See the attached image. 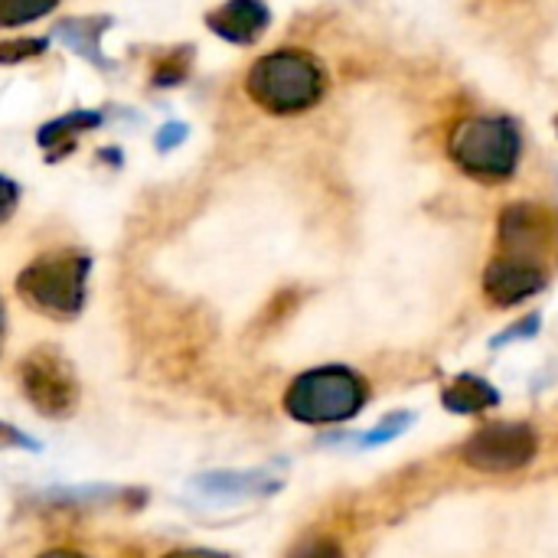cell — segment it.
Segmentation results:
<instances>
[{"mask_svg":"<svg viewBox=\"0 0 558 558\" xmlns=\"http://www.w3.org/2000/svg\"><path fill=\"white\" fill-rule=\"evenodd\" d=\"M20 389L26 402L43 418H69L78 409V376L75 366L56 350V347H36L29 350L20 366Z\"/></svg>","mask_w":558,"mask_h":558,"instance_id":"5b68a950","label":"cell"},{"mask_svg":"<svg viewBox=\"0 0 558 558\" xmlns=\"http://www.w3.org/2000/svg\"><path fill=\"white\" fill-rule=\"evenodd\" d=\"M245 88L265 111L294 114L314 108L324 98L327 75L314 56L301 49H275L248 69Z\"/></svg>","mask_w":558,"mask_h":558,"instance_id":"6da1fadb","label":"cell"},{"mask_svg":"<svg viewBox=\"0 0 558 558\" xmlns=\"http://www.w3.org/2000/svg\"><path fill=\"white\" fill-rule=\"evenodd\" d=\"M59 0H0V26H20L46 16Z\"/></svg>","mask_w":558,"mask_h":558,"instance_id":"7c38bea8","label":"cell"},{"mask_svg":"<svg viewBox=\"0 0 558 558\" xmlns=\"http://www.w3.org/2000/svg\"><path fill=\"white\" fill-rule=\"evenodd\" d=\"M88 271H92V258L75 248L46 252L20 271L16 291L43 317L72 320L85 307Z\"/></svg>","mask_w":558,"mask_h":558,"instance_id":"7a4b0ae2","label":"cell"},{"mask_svg":"<svg viewBox=\"0 0 558 558\" xmlns=\"http://www.w3.org/2000/svg\"><path fill=\"white\" fill-rule=\"evenodd\" d=\"M546 281H549L546 265L513 258V255L494 258L484 271V291L497 307H513V304L539 294L546 288Z\"/></svg>","mask_w":558,"mask_h":558,"instance_id":"ba28073f","label":"cell"},{"mask_svg":"<svg viewBox=\"0 0 558 558\" xmlns=\"http://www.w3.org/2000/svg\"><path fill=\"white\" fill-rule=\"evenodd\" d=\"M163 558H229V556L213 553V549H173V553H167Z\"/></svg>","mask_w":558,"mask_h":558,"instance_id":"d6986e66","label":"cell"},{"mask_svg":"<svg viewBox=\"0 0 558 558\" xmlns=\"http://www.w3.org/2000/svg\"><path fill=\"white\" fill-rule=\"evenodd\" d=\"M186 69H190V49L170 52V56L160 59V65L154 69V82H157V85H177V82L186 78Z\"/></svg>","mask_w":558,"mask_h":558,"instance_id":"4fadbf2b","label":"cell"},{"mask_svg":"<svg viewBox=\"0 0 558 558\" xmlns=\"http://www.w3.org/2000/svg\"><path fill=\"white\" fill-rule=\"evenodd\" d=\"M445 409L448 412H454V415H477V412H484V409H494L497 402H500V396H497V389L487 383V379H481V376H458L448 389H445Z\"/></svg>","mask_w":558,"mask_h":558,"instance_id":"30bf717a","label":"cell"},{"mask_svg":"<svg viewBox=\"0 0 558 558\" xmlns=\"http://www.w3.org/2000/svg\"><path fill=\"white\" fill-rule=\"evenodd\" d=\"M10 448H29V451H39V445L33 438H26L23 432H16L13 425L0 422V451H10Z\"/></svg>","mask_w":558,"mask_h":558,"instance_id":"2e32d148","label":"cell"},{"mask_svg":"<svg viewBox=\"0 0 558 558\" xmlns=\"http://www.w3.org/2000/svg\"><path fill=\"white\" fill-rule=\"evenodd\" d=\"M539 451V438L523 422H494L461 445V461L481 474H510L526 468Z\"/></svg>","mask_w":558,"mask_h":558,"instance_id":"8992f818","label":"cell"},{"mask_svg":"<svg viewBox=\"0 0 558 558\" xmlns=\"http://www.w3.org/2000/svg\"><path fill=\"white\" fill-rule=\"evenodd\" d=\"M504 255L546 262L558 248V213L543 203H510L500 213Z\"/></svg>","mask_w":558,"mask_h":558,"instance_id":"52a82bcc","label":"cell"},{"mask_svg":"<svg viewBox=\"0 0 558 558\" xmlns=\"http://www.w3.org/2000/svg\"><path fill=\"white\" fill-rule=\"evenodd\" d=\"M0 340H3V307H0Z\"/></svg>","mask_w":558,"mask_h":558,"instance_id":"44dd1931","label":"cell"},{"mask_svg":"<svg viewBox=\"0 0 558 558\" xmlns=\"http://www.w3.org/2000/svg\"><path fill=\"white\" fill-rule=\"evenodd\" d=\"M46 46V39H23V43H3L0 46V62H16V59H29L39 56Z\"/></svg>","mask_w":558,"mask_h":558,"instance_id":"9a60e30c","label":"cell"},{"mask_svg":"<svg viewBox=\"0 0 558 558\" xmlns=\"http://www.w3.org/2000/svg\"><path fill=\"white\" fill-rule=\"evenodd\" d=\"M36 558H88V556L72 553V549H49V553H43V556H36Z\"/></svg>","mask_w":558,"mask_h":558,"instance_id":"ffe728a7","label":"cell"},{"mask_svg":"<svg viewBox=\"0 0 558 558\" xmlns=\"http://www.w3.org/2000/svg\"><path fill=\"white\" fill-rule=\"evenodd\" d=\"M271 13L262 0H226L222 7H216L206 23L216 36L229 39V43H239V46H248L255 43L265 26H268Z\"/></svg>","mask_w":558,"mask_h":558,"instance_id":"9c48e42d","label":"cell"},{"mask_svg":"<svg viewBox=\"0 0 558 558\" xmlns=\"http://www.w3.org/2000/svg\"><path fill=\"white\" fill-rule=\"evenodd\" d=\"M369 386L347 366H320L301 373L284 392V412L301 425H340L363 412Z\"/></svg>","mask_w":558,"mask_h":558,"instance_id":"3957f363","label":"cell"},{"mask_svg":"<svg viewBox=\"0 0 558 558\" xmlns=\"http://www.w3.org/2000/svg\"><path fill=\"white\" fill-rule=\"evenodd\" d=\"M16 199H20V190H16V183L13 180H7V177H0V226L13 216V209H16Z\"/></svg>","mask_w":558,"mask_h":558,"instance_id":"e0dca14e","label":"cell"},{"mask_svg":"<svg viewBox=\"0 0 558 558\" xmlns=\"http://www.w3.org/2000/svg\"><path fill=\"white\" fill-rule=\"evenodd\" d=\"M288 558H343V549L333 539H327V536H314V539L298 543L288 553Z\"/></svg>","mask_w":558,"mask_h":558,"instance_id":"5bb4252c","label":"cell"},{"mask_svg":"<svg viewBox=\"0 0 558 558\" xmlns=\"http://www.w3.org/2000/svg\"><path fill=\"white\" fill-rule=\"evenodd\" d=\"M556 124H558V121H556Z\"/></svg>","mask_w":558,"mask_h":558,"instance_id":"7402d4cb","label":"cell"},{"mask_svg":"<svg viewBox=\"0 0 558 558\" xmlns=\"http://www.w3.org/2000/svg\"><path fill=\"white\" fill-rule=\"evenodd\" d=\"M95 124H98V114H92V111L65 114V118H59V121H52V124H46V128L39 131V144H43L46 150H52V154H65V150L75 144V137H78L82 131L95 128Z\"/></svg>","mask_w":558,"mask_h":558,"instance_id":"8fae6325","label":"cell"},{"mask_svg":"<svg viewBox=\"0 0 558 558\" xmlns=\"http://www.w3.org/2000/svg\"><path fill=\"white\" fill-rule=\"evenodd\" d=\"M451 160L474 180L484 183H500L513 177L520 154H523V137L510 118H464L448 141Z\"/></svg>","mask_w":558,"mask_h":558,"instance_id":"277c9868","label":"cell"},{"mask_svg":"<svg viewBox=\"0 0 558 558\" xmlns=\"http://www.w3.org/2000/svg\"><path fill=\"white\" fill-rule=\"evenodd\" d=\"M536 330H539V317H530V320H523V327H517V330H507V333L494 337V347L510 343V340H517V337H530V333H536Z\"/></svg>","mask_w":558,"mask_h":558,"instance_id":"ac0fdd59","label":"cell"}]
</instances>
